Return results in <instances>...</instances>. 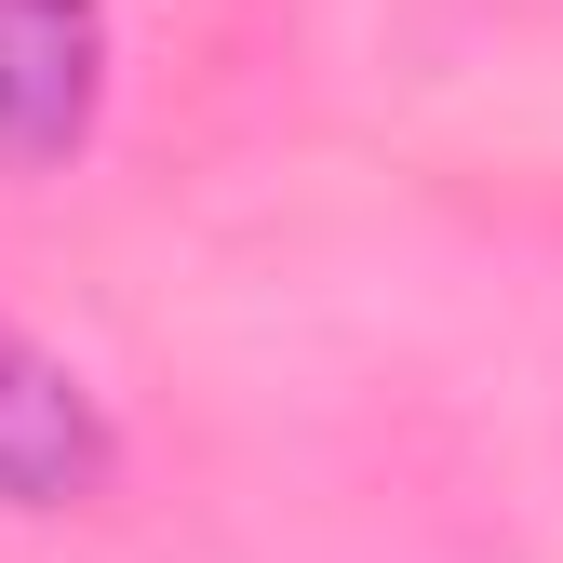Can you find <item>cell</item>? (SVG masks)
Instances as JSON below:
<instances>
[{
    "label": "cell",
    "instance_id": "obj_1",
    "mask_svg": "<svg viewBox=\"0 0 563 563\" xmlns=\"http://www.w3.org/2000/svg\"><path fill=\"white\" fill-rule=\"evenodd\" d=\"M108 27L95 0H0V162H54L95 121Z\"/></svg>",
    "mask_w": 563,
    "mask_h": 563
},
{
    "label": "cell",
    "instance_id": "obj_2",
    "mask_svg": "<svg viewBox=\"0 0 563 563\" xmlns=\"http://www.w3.org/2000/svg\"><path fill=\"white\" fill-rule=\"evenodd\" d=\"M95 483H108L95 389L67 376L54 349L0 335V497H14V510H67V497H95Z\"/></svg>",
    "mask_w": 563,
    "mask_h": 563
}]
</instances>
